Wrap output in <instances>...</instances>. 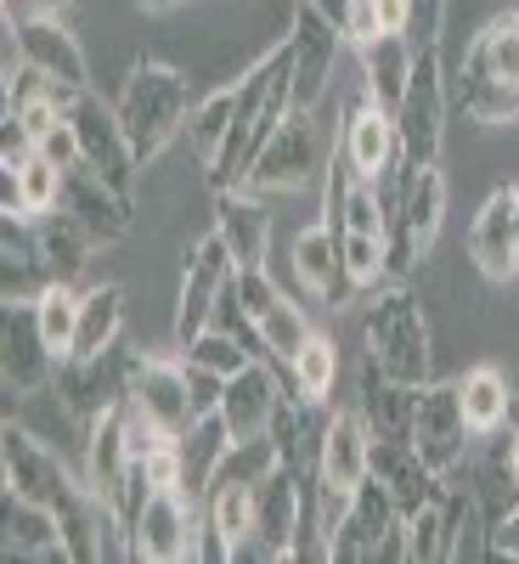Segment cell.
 Returning a JSON list of instances; mask_svg holds the SVG:
<instances>
[{
    "label": "cell",
    "mask_w": 519,
    "mask_h": 564,
    "mask_svg": "<svg viewBox=\"0 0 519 564\" xmlns=\"http://www.w3.org/2000/svg\"><path fill=\"white\" fill-rule=\"evenodd\" d=\"M198 531H204L198 497H186L181 486H159L130 531V558H148V564L198 558Z\"/></svg>",
    "instance_id": "30bf717a"
},
{
    "label": "cell",
    "mask_w": 519,
    "mask_h": 564,
    "mask_svg": "<svg viewBox=\"0 0 519 564\" xmlns=\"http://www.w3.org/2000/svg\"><path fill=\"white\" fill-rule=\"evenodd\" d=\"M339 153L350 159V170L361 181H385L396 164H401V130H396V113L379 108L372 97L350 102L345 124H339Z\"/></svg>",
    "instance_id": "44dd1931"
},
{
    "label": "cell",
    "mask_w": 519,
    "mask_h": 564,
    "mask_svg": "<svg viewBox=\"0 0 519 564\" xmlns=\"http://www.w3.org/2000/svg\"><path fill=\"white\" fill-rule=\"evenodd\" d=\"M361 361H372L379 372L401 384H430V322H423V305L412 289L401 282H385L367 305V327H361Z\"/></svg>",
    "instance_id": "3957f363"
},
{
    "label": "cell",
    "mask_w": 519,
    "mask_h": 564,
    "mask_svg": "<svg viewBox=\"0 0 519 564\" xmlns=\"http://www.w3.org/2000/svg\"><path fill=\"white\" fill-rule=\"evenodd\" d=\"M52 260L40 243V220L34 215H7L0 220V294L7 305H29L52 289Z\"/></svg>",
    "instance_id": "7402d4cb"
},
{
    "label": "cell",
    "mask_w": 519,
    "mask_h": 564,
    "mask_svg": "<svg viewBox=\"0 0 519 564\" xmlns=\"http://www.w3.org/2000/svg\"><path fill=\"white\" fill-rule=\"evenodd\" d=\"M0 531H7V553L12 558H68L63 520L45 502H29V497L7 491L0 497Z\"/></svg>",
    "instance_id": "f1b7e54d"
},
{
    "label": "cell",
    "mask_w": 519,
    "mask_h": 564,
    "mask_svg": "<svg viewBox=\"0 0 519 564\" xmlns=\"http://www.w3.org/2000/svg\"><path fill=\"white\" fill-rule=\"evenodd\" d=\"M215 231L226 238L238 271H260L266 265V209L255 204V186H231V193H215Z\"/></svg>",
    "instance_id": "f546056e"
},
{
    "label": "cell",
    "mask_w": 519,
    "mask_h": 564,
    "mask_svg": "<svg viewBox=\"0 0 519 564\" xmlns=\"http://www.w3.org/2000/svg\"><path fill=\"white\" fill-rule=\"evenodd\" d=\"M68 119H74V135H79V164L85 170H97L113 193H136V148H130V135L119 124V108H108L102 97H90V85L74 90V102H68Z\"/></svg>",
    "instance_id": "ba28073f"
},
{
    "label": "cell",
    "mask_w": 519,
    "mask_h": 564,
    "mask_svg": "<svg viewBox=\"0 0 519 564\" xmlns=\"http://www.w3.org/2000/svg\"><path fill=\"white\" fill-rule=\"evenodd\" d=\"M322 113L316 108H294L289 119H282V130L271 135V148L255 159L249 170V186L255 193H300V186H311L327 164H322ZM334 159V153H327Z\"/></svg>",
    "instance_id": "9c48e42d"
},
{
    "label": "cell",
    "mask_w": 519,
    "mask_h": 564,
    "mask_svg": "<svg viewBox=\"0 0 519 564\" xmlns=\"http://www.w3.org/2000/svg\"><path fill=\"white\" fill-rule=\"evenodd\" d=\"M457 102L475 124H508L519 119V29L513 18H497L475 34L463 52L457 74Z\"/></svg>",
    "instance_id": "7a4b0ae2"
},
{
    "label": "cell",
    "mask_w": 519,
    "mask_h": 564,
    "mask_svg": "<svg viewBox=\"0 0 519 564\" xmlns=\"http://www.w3.org/2000/svg\"><path fill=\"white\" fill-rule=\"evenodd\" d=\"M412 63H418V52H412V40L407 34H379L372 45H361V85H367V97L379 102V108H401V90H407V79H412Z\"/></svg>",
    "instance_id": "d6a6232c"
},
{
    "label": "cell",
    "mask_w": 519,
    "mask_h": 564,
    "mask_svg": "<svg viewBox=\"0 0 519 564\" xmlns=\"http://www.w3.org/2000/svg\"><path fill=\"white\" fill-rule=\"evenodd\" d=\"M396 520H401L396 497L367 475V486L339 508L334 531H327V558H334V564H372V553H379V542L390 536Z\"/></svg>",
    "instance_id": "ac0fdd59"
},
{
    "label": "cell",
    "mask_w": 519,
    "mask_h": 564,
    "mask_svg": "<svg viewBox=\"0 0 519 564\" xmlns=\"http://www.w3.org/2000/svg\"><path fill=\"white\" fill-rule=\"evenodd\" d=\"M491 558H519V502L491 525Z\"/></svg>",
    "instance_id": "bcb514c9"
},
{
    "label": "cell",
    "mask_w": 519,
    "mask_h": 564,
    "mask_svg": "<svg viewBox=\"0 0 519 564\" xmlns=\"http://www.w3.org/2000/svg\"><path fill=\"white\" fill-rule=\"evenodd\" d=\"M113 108H119V124L130 135L136 159L153 164L170 141L186 130V119H193L198 102H193V85H186L181 68H170L159 57H136V68H130V79H125Z\"/></svg>",
    "instance_id": "6da1fadb"
},
{
    "label": "cell",
    "mask_w": 519,
    "mask_h": 564,
    "mask_svg": "<svg viewBox=\"0 0 519 564\" xmlns=\"http://www.w3.org/2000/svg\"><path fill=\"white\" fill-rule=\"evenodd\" d=\"M468 441H475V430L463 417V390L457 384H423L418 412H412V452L435 475H446V468H457L468 457Z\"/></svg>",
    "instance_id": "2e32d148"
},
{
    "label": "cell",
    "mask_w": 519,
    "mask_h": 564,
    "mask_svg": "<svg viewBox=\"0 0 519 564\" xmlns=\"http://www.w3.org/2000/svg\"><path fill=\"white\" fill-rule=\"evenodd\" d=\"M441 12H446V0H407V40H412V52H430V45L441 40Z\"/></svg>",
    "instance_id": "ee69618b"
},
{
    "label": "cell",
    "mask_w": 519,
    "mask_h": 564,
    "mask_svg": "<svg viewBox=\"0 0 519 564\" xmlns=\"http://www.w3.org/2000/svg\"><path fill=\"white\" fill-rule=\"evenodd\" d=\"M407 553H412V564H441L446 558V513H441V502L407 513Z\"/></svg>",
    "instance_id": "7bdbcfd3"
},
{
    "label": "cell",
    "mask_w": 519,
    "mask_h": 564,
    "mask_svg": "<svg viewBox=\"0 0 519 564\" xmlns=\"http://www.w3.org/2000/svg\"><path fill=\"white\" fill-rule=\"evenodd\" d=\"M209 525L226 536V547H231V558H238V547L255 536V486H238V480H220L215 491H209Z\"/></svg>",
    "instance_id": "74e56055"
},
{
    "label": "cell",
    "mask_w": 519,
    "mask_h": 564,
    "mask_svg": "<svg viewBox=\"0 0 519 564\" xmlns=\"http://www.w3.org/2000/svg\"><path fill=\"white\" fill-rule=\"evenodd\" d=\"M327 423H334V412H327V401H311L289 384V395H277V412H271V441L282 452V468H294L300 480L316 486V463H322V441H327Z\"/></svg>",
    "instance_id": "ffe728a7"
},
{
    "label": "cell",
    "mask_w": 519,
    "mask_h": 564,
    "mask_svg": "<svg viewBox=\"0 0 519 564\" xmlns=\"http://www.w3.org/2000/svg\"><path fill=\"white\" fill-rule=\"evenodd\" d=\"M136 350L119 339L97 356H63L57 361V379H52V395L57 406L79 423V430H90V423H102L113 406L130 401V384H136Z\"/></svg>",
    "instance_id": "277c9868"
},
{
    "label": "cell",
    "mask_w": 519,
    "mask_h": 564,
    "mask_svg": "<svg viewBox=\"0 0 519 564\" xmlns=\"http://www.w3.org/2000/svg\"><path fill=\"white\" fill-rule=\"evenodd\" d=\"M289 45H294V102H300V108L327 102V79H334V57H339V45H345V29L327 18L322 7L300 0V7H294V29H289Z\"/></svg>",
    "instance_id": "e0dca14e"
},
{
    "label": "cell",
    "mask_w": 519,
    "mask_h": 564,
    "mask_svg": "<svg viewBox=\"0 0 519 564\" xmlns=\"http://www.w3.org/2000/svg\"><path fill=\"white\" fill-rule=\"evenodd\" d=\"M457 390H463V417H468V430H475V441L497 435L502 423H508L513 395H508V379H502L497 367H468L463 379H457Z\"/></svg>",
    "instance_id": "e575fe53"
},
{
    "label": "cell",
    "mask_w": 519,
    "mask_h": 564,
    "mask_svg": "<svg viewBox=\"0 0 519 564\" xmlns=\"http://www.w3.org/2000/svg\"><path fill=\"white\" fill-rule=\"evenodd\" d=\"M367 475H372V430H367L361 406H345L327 423L322 463H316V497H322V525L327 531H334L339 508L367 486Z\"/></svg>",
    "instance_id": "52a82bcc"
},
{
    "label": "cell",
    "mask_w": 519,
    "mask_h": 564,
    "mask_svg": "<svg viewBox=\"0 0 519 564\" xmlns=\"http://www.w3.org/2000/svg\"><path fill=\"white\" fill-rule=\"evenodd\" d=\"M513 231H519V181H513Z\"/></svg>",
    "instance_id": "681fc988"
},
{
    "label": "cell",
    "mask_w": 519,
    "mask_h": 564,
    "mask_svg": "<svg viewBox=\"0 0 519 564\" xmlns=\"http://www.w3.org/2000/svg\"><path fill=\"white\" fill-rule=\"evenodd\" d=\"M119 334H125V289H119V282H97V289H85L68 356H97V350L119 345Z\"/></svg>",
    "instance_id": "836d02e7"
},
{
    "label": "cell",
    "mask_w": 519,
    "mask_h": 564,
    "mask_svg": "<svg viewBox=\"0 0 519 564\" xmlns=\"http://www.w3.org/2000/svg\"><path fill=\"white\" fill-rule=\"evenodd\" d=\"M130 463H136V452H130V430H125V406H113L102 423L85 430V486L113 497L130 475Z\"/></svg>",
    "instance_id": "4dcf8cb0"
},
{
    "label": "cell",
    "mask_w": 519,
    "mask_h": 564,
    "mask_svg": "<svg viewBox=\"0 0 519 564\" xmlns=\"http://www.w3.org/2000/svg\"><path fill=\"white\" fill-rule=\"evenodd\" d=\"M372 480L396 497L401 520L418 513V508H430V502H441V491H446V480L412 452V441H372Z\"/></svg>",
    "instance_id": "484cf974"
},
{
    "label": "cell",
    "mask_w": 519,
    "mask_h": 564,
    "mask_svg": "<svg viewBox=\"0 0 519 564\" xmlns=\"http://www.w3.org/2000/svg\"><path fill=\"white\" fill-rule=\"evenodd\" d=\"M181 356L193 361V367H209V372H220V379H231V372H244L249 361H260L238 334H226V327H204V334L193 339V345H181Z\"/></svg>",
    "instance_id": "60d3db41"
},
{
    "label": "cell",
    "mask_w": 519,
    "mask_h": 564,
    "mask_svg": "<svg viewBox=\"0 0 519 564\" xmlns=\"http://www.w3.org/2000/svg\"><path fill=\"white\" fill-rule=\"evenodd\" d=\"M18 7H23V12H63L68 0H18ZM7 12H12V0H7Z\"/></svg>",
    "instance_id": "c3c4849f"
},
{
    "label": "cell",
    "mask_w": 519,
    "mask_h": 564,
    "mask_svg": "<svg viewBox=\"0 0 519 564\" xmlns=\"http://www.w3.org/2000/svg\"><path fill=\"white\" fill-rule=\"evenodd\" d=\"M226 446H231V430H226L220 412L198 417L193 430L181 435V491H186V497L209 502V486H215V475H220Z\"/></svg>",
    "instance_id": "1f68e13d"
},
{
    "label": "cell",
    "mask_w": 519,
    "mask_h": 564,
    "mask_svg": "<svg viewBox=\"0 0 519 564\" xmlns=\"http://www.w3.org/2000/svg\"><path fill=\"white\" fill-rule=\"evenodd\" d=\"M130 401L148 412L164 435H186L198 423V406H193V379H186V356L170 361V356H141L136 361V384H130Z\"/></svg>",
    "instance_id": "d6986e66"
},
{
    "label": "cell",
    "mask_w": 519,
    "mask_h": 564,
    "mask_svg": "<svg viewBox=\"0 0 519 564\" xmlns=\"http://www.w3.org/2000/svg\"><path fill=\"white\" fill-rule=\"evenodd\" d=\"M34 311H40V327H45V339H52V350L68 356L74 350V327H79V289L74 282H52V289L34 300Z\"/></svg>",
    "instance_id": "b9f144b4"
},
{
    "label": "cell",
    "mask_w": 519,
    "mask_h": 564,
    "mask_svg": "<svg viewBox=\"0 0 519 564\" xmlns=\"http://www.w3.org/2000/svg\"><path fill=\"white\" fill-rule=\"evenodd\" d=\"M446 215V175L435 164L401 170L396 164V193H390V271H412L435 249V231Z\"/></svg>",
    "instance_id": "5b68a950"
},
{
    "label": "cell",
    "mask_w": 519,
    "mask_h": 564,
    "mask_svg": "<svg viewBox=\"0 0 519 564\" xmlns=\"http://www.w3.org/2000/svg\"><path fill=\"white\" fill-rule=\"evenodd\" d=\"M12 45H18V63L34 68L40 79H52L63 90H85V52H79V40L68 34V23L57 12H18L12 18Z\"/></svg>",
    "instance_id": "5bb4252c"
},
{
    "label": "cell",
    "mask_w": 519,
    "mask_h": 564,
    "mask_svg": "<svg viewBox=\"0 0 519 564\" xmlns=\"http://www.w3.org/2000/svg\"><path fill=\"white\" fill-rule=\"evenodd\" d=\"M379 34H385V12H379V0H350V12H345V40L361 52V45H372Z\"/></svg>",
    "instance_id": "f6af8a7d"
},
{
    "label": "cell",
    "mask_w": 519,
    "mask_h": 564,
    "mask_svg": "<svg viewBox=\"0 0 519 564\" xmlns=\"http://www.w3.org/2000/svg\"><path fill=\"white\" fill-rule=\"evenodd\" d=\"M57 209H68L97 243H113V238L130 231V198L113 193V186L97 170H85V164L63 170V204Z\"/></svg>",
    "instance_id": "d4e9b609"
},
{
    "label": "cell",
    "mask_w": 519,
    "mask_h": 564,
    "mask_svg": "<svg viewBox=\"0 0 519 564\" xmlns=\"http://www.w3.org/2000/svg\"><path fill=\"white\" fill-rule=\"evenodd\" d=\"M231 276H238V260H231L220 231H209V238L186 249V276H181V300H175V345H193L209 327L220 294L231 289Z\"/></svg>",
    "instance_id": "8fae6325"
},
{
    "label": "cell",
    "mask_w": 519,
    "mask_h": 564,
    "mask_svg": "<svg viewBox=\"0 0 519 564\" xmlns=\"http://www.w3.org/2000/svg\"><path fill=\"white\" fill-rule=\"evenodd\" d=\"M396 130H401V170L418 164H435L441 159V135H446V68L441 52H418L412 79L401 90V108H396Z\"/></svg>",
    "instance_id": "8992f818"
},
{
    "label": "cell",
    "mask_w": 519,
    "mask_h": 564,
    "mask_svg": "<svg viewBox=\"0 0 519 564\" xmlns=\"http://www.w3.org/2000/svg\"><path fill=\"white\" fill-rule=\"evenodd\" d=\"M300 520H305V480L294 468H277L271 480L255 486V536L238 547V558H294Z\"/></svg>",
    "instance_id": "4fadbf2b"
},
{
    "label": "cell",
    "mask_w": 519,
    "mask_h": 564,
    "mask_svg": "<svg viewBox=\"0 0 519 564\" xmlns=\"http://www.w3.org/2000/svg\"><path fill=\"white\" fill-rule=\"evenodd\" d=\"M40 243H45V260H52V276H57V282H74L79 265L90 260V249H102V243L68 215V209L40 215Z\"/></svg>",
    "instance_id": "d590c367"
},
{
    "label": "cell",
    "mask_w": 519,
    "mask_h": 564,
    "mask_svg": "<svg viewBox=\"0 0 519 564\" xmlns=\"http://www.w3.org/2000/svg\"><path fill=\"white\" fill-rule=\"evenodd\" d=\"M334 372H339L334 339L311 334V339L300 345V356L289 361V384H294L300 395H311V401H327V395H334Z\"/></svg>",
    "instance_id": "f35d334b"
},
{
    "label": "cell",
    "mask_w": 519,
    "mask_h": 564,
    "mask_svg": "<svg viewBox=\"0 0 519 564\" xmlns=\"http://www.w3.org/2000/svg\"><path fill=\"white\" fill-rule=\"evenodd\" d=\"M57 361L63 356L52 350V339H45L34 300L29 305H7V316H0V379H7V395H40V390H52Z\"/></svg>",
    "instance_id": "7c38bea8"
},
{
    "label": "cell",
    "mask_w": 519,
    "mask_h": 564,
    "mask_svg": "<svg viewBox=\"0 0 519 564\" xmlns=\"http://www.w3.org/2000/svg\"><path fill=\"white\" fill-rule=\"evenodd\" d=\"M396 558H412V553H407V520H396L390 536L379 542V553H372V564H396Z\"/></svg>",
    "instance_id": "7dc6e473"
},
{
    "label": "cell",
    "mask_w": 519,
    "mask_h": 564,
    "mask_svg": "<svg viewBox=\"0 0 519 564\" xmlns=\"http://www.w3.org/2000/svg\"><path fill=\"white\" fill-rule=\"evenodd\" d=\"M271 412H277V367L271 361H249L244 372H231L226 395H220V417H226L231 441L266 435L271 430Z\"/></svg>",
    "instance_id": "83f0119b"
},
{
    "label": "cell",
    "mask_w": 519,
    "mask_h": 564,
    "mask_svg": "<svg viewBox=\"0 0 519 564\" xmlns=\"http://www.w3.org/2000/svg\"><path fill=\"white\" fill-rule=\"evenodd\" d=\"M468 260L486 282H519V231H513V186L491 193L468 226Z\"/></svg>",
    "instance_id": "cb8c5ba5"
},
{
    "label": "cell",
    "mask_w": 519,
    "mask_h": 564,
    "mask_svg": "<svg viewBox=\"0 0 519 564\" xmlns=\"http://www.w3.org/2000/svg\"><path fill=\"white\" fill-rule=\"evenodd\" d=\"M238 300H244V311L255 316L260 339H266V361L282 372V379H289V361H294L300 345L311 339L305 311H300V305L266 276V265H260V271H238Z\"/></svg>",
    "instance_id": "9a60e30c"
},
{
    "label": "cell",
    "mask_w": 519,
    "mask_h": 564,
    "mask_svg": "<svg viewBox=\"0 0 519 564\" xmlns=\"http://www.w3.org/2000/svg\"><path fill=\"white\" fill-rule=\"evenodd\" d=\"M294 276H300V289H305L311 300H322L327 311H339V305H350V300L361 294L327 220H322V226H305L300 238H294Z\"/></svg>",
    "instance_id": "603a6c76"
},
{
    "label": "cell",
    "mask_w": 519,
    "mask_h": 564,
    "mask_svg": "<svg viewBox=\"0 0 519 564\" xmlns=\"http://www.w3.org/2000/svg\"><path fill=\"white\" fill-rule=\"evenodd\" d=\"M418 390H423V384H401V379H390V372H379L372 361H361V379H356V406H361V417H367L372 441H412Z\"/></svg>",
    "instance_id": "4316f807"
},
{
    "label": "cell",
    "mask_w": 519,
    "mask_h": 564,
    "mask_svg": "<svg viewBox=\"0 0 519 564\" xmlns=\"http://www.w3.org/2000/svg\"><path fill=\"white\" fill-rule=\"evenodd\" d=\"M513 29H519V12H513Z\"/></svg>",
    "instance_id": "f907efd6"
},
{
    "label": "cell",
    "mask_w": 519,
    "mask_h": 564,
    "mask_svg": "<svg viewBox=\"0 0 519 564\" xmlns=\"http://www.w3.org/2000/svg\"><path fill=\"white\" fill-rule=\"evenodd\" d=\"M186 130H193V153H198L204 170H209V164L220 159V148H226V130H231V79L215 85L209 97L193 108V124H186Z\"/></svg>",
    "instance_id": "ab89813d"
},
{
    "label": "cell",
    "mask_w": 519,
    "mask_h": 564,
    "mask_svg": "<svg viewBox=\"0 0 519 564\" xmlns=\"http://www.w3.org/2000/svg\"><path fill=\"white\" fill-rule=\"evenodd\" d=\"M7 175L18 181V198H23V215H52L63 204V164L57 159H45L40 148L23 153L18 164H7Z\"/></svg>",
    "instance_id": "8d00e7d4"
}]
</instances>
